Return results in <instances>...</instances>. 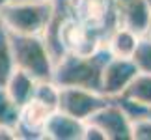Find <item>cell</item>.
<instances>
[{"mask_svg": "<svg viewBox=\"0 0 151 140\" xmlns=\"http://www.w3.org/2000/svg\"><path fill=\"white\" fill-rule=\"evenodd\" d=\"M60 41L65 52H77V54H90L97 51L101 45H104V39L101 34L90 30L86 25H82L75 13L63 22L60 32Z\"/></svg>", "mask_w": 151, "mask_h": 140, "instance_id": "52a82bcc", "label": "cell"}, {"mask_svg": "<svg viewBox=\"0 0 151 140\" xmlns=\"http://www.w3.org/2000/svg\"><path fill=\"white\" fill-rule=\"evenodd\" d=\"M121 95L131 97L138 103H144V105H149L151 107V73L138 71V75L132 79V82L127 86V90Z\"/></svg>", "mask_w": 151, "mask_h": 140, "instance_id": "9a60e30c", "label": "cell"}, {"mask_svg": "<svg viewBox=\"0 0 151 140\" xmlns=\"http://www.w3.org/2000/svg\"><path fill=\"white\" fill-rule=\"evenodd\" d=\"M112 52L106 43L90 54L65 52L54 64V77L52 80L58 86H78L103 93V71L106 67Z\"/></svg>", "mask_w": 151, "mask_h": 140, "instance_id": "6da1fadb", "label": "cell"}, {"mask_svg": "<svg viewBox=\"0 0 151 140\" xmlns=\"http://www.w3.org/2000/svg\"><path fill=\"white\" fill-rule=\"evenodd\" d=\"M132 140H151V118L132 121Z\"/></svg>", "mask_w": 151, "mask_h": 140, "instance_id": "d6986e66", "label": "cell"}, {"mask_svg": "<svg viewBox=\"0 0 151 140\" xmlns=\"http://www.w3.org/2000/svg\"><path fill=\"white\" fill-rule=\"evenodd\" d=\"M6 4H8V0H0V9H2Z\"/></svg>", "mask_w": 151, "mask_h": 140, "instance_id": "cb8c5ba5", "label": "cell"}, {"mask_svg": "<svg viewBox=\"0 0 151 140\" xmlns=\"http://www.w3.org/2000/svg\"><path fill=\"white\" fill-rule=\"evenodd\" d=\"M144 36H147V38H151V21H149V26H147V32L144 34Z\"/></svg>", "mask_w": 151, "mask_h": 140, "instance_id": "603a6c76", "label": "cell"}, {"mask_svg": "<svg viewBox=\"0 0 151 140\" xmlns=\"http://www.w3.org/2000/svg\"><path fill=\"white\" fill-rule=\"evenodd\" d=\"M71 2L75 17L90 30L101 34L104 39L118 26V13H116L114 0H71Z\"/></svg>", "mask_w": 151, "mask_h": 140, "instance_id": "277c9868", "label": "cell"}, {"mask_svg": "<svg viewBox=\"0 0 151 140\" xmlns=\"http://www.w3.org/2000/svg\"><path fill=\"white\" fill-rule=\"evenodd\" d=\"M118 25L144 36L151 21V6L146 0H114Z\"/></svg>", "mask_w": 151, "mask_h": 140, "instance_id": "30bf717a", "label": "cell"}, {"mask_svg": "<svg viewBox=\"0 0 151 140\" xmlns=\"http://www.w3.org/2000/svg\"><path fill=\"white\" fill-rule=\"evenodd\" d=\"M9 2H49V0H9Z\"/></svg>", "mask_w": 151, "mask_h": 140, "instance_id": "7402d4cb", "label": "cell"}, {"mask_svg": "<svg viewBox=\"0 0 151 140\" xmlns=\"http://www.w3.org/2000/svg\"><path fill=\"white\" fill-rule=\"evenodd\" d=\"M136 75L138 67L134 66L132 58L112 56L103 71V93L108 97L121 95Z\"/></svg>", "mask_w": 151, "mask_h": 140, "instance_id": "ba28073f", "label": "cell"}, {"mask_svg": "<svg viewBox=\"0 0 151 140\" xmlns=\"http://www.w3.org/2000/svg\"><path fill=\"white\" fill-rule=\"evenodd\" d=\"M86 121L99 127L106 140H132V121L114 99H110Z\"/></svg>", "mask_w": 151, "mask_h": 140, "instance_id": "8992f818", "label": "cell"}, {"mask_svg": "<svg viewBox=\"0 0 151 140\" xmlns=\"http://www.w3.org/2000/svg\"><path fill=\"white\" fill-rule=\"evenodd\" d=\"M146 2H147V4H149V6H151V0H146Z\"/></svg>", "mask_w": 151, "mask_h": 140, "instance_id": "d4e9b609", "label": "cell"}, {"mask_svg": "<svg viewBox=\"0 0 151 140\" xmlns=\"http://www.w3.org/2000/svg\"><path fill=\"white\" fill-rule=\"evenodd\" d=\"M138 39H140V36L136 32L118 25L110 32V36L106 38V47L112 52V56L131 58L134 49H136V45H138Z\"/></svg>", "mask_w": 151, "mask_h": 140, "instance_id": "4fadbf2b", "label": "cell"}, {"mask_svg": "<svg viewBox=\"0 0 151 140\" xmlns=\"http://www.w3.org/2000/svg\"><path fill=\"white\" fill-rule=\"evenodd\" d=\"M9 41L17 69L28 73L36 80H52L54 58H52L43 36L9 32Z\"/></svg>", "mask_w": 151, "mask_h": 140, "instance_id": "7a4b0ae2", "label": "cell"}, {"mask_svg": "<svg viewBox=\"0 0 151 140\" xmlns=\"http://www.w3.org/2000/svg\"><path fill=\"white\" fill-rule=\"evenodd\" d=\"M86 121L56 108L49 116L43 129V138L49 140H84Z\"/></svg>", "mask_w": 151, "mask_h": 140, "instance_id": "8fae6325", "label": "cell"}, {"mask_svg": "<svg viewBox=\"0 0 151 140\" xmlns=\"http://www.w3.org/2000/svg\"><path fill=\"white\" fill-rule=\"evenodd\" d=\"M54 112L50 107L43 105L37 99H30L28 103H24L19 108V120H17V135L19 138L26 140H36L43 138V129L47 123L49 116Z\"/></svg>", "mask_w": 151, "mask_h": 140, "instance_id": "9c48e42d", "label": "cell"}, {"mask_svg": "<svg viewBox=\"0 0 151 140\" xmlns=\"http://www.w3.org/2000/svg\"><path fill=\"white\" fill-rule=\"evenodd\" d=\"M84 140H106L104 133L93 123H88L86 121V129H84Z\"/></svg>", "mask_w": 151, "mask_h": 140, "instance_id": "ffe728a7", "label": "cell"}, {"mask_svg": "<svg viewBox=\"0 0 151 140\" xmlns=\"http://www.w3.org/2000/svg\"><path fill=\"white\" fill-rule=\"evenodd\" d=\"M36 82L37 80L30 77L28 73L21 71V69H15L9 80L6 82V90H8L9 97L13 99V103L21 108L24 103H28L32 99L34 90H36Z\"/></svg>", "mask_w": 151, "mask_h": 140, "instance_id": "7c38bea8", "label": "cell"}, {"mask_svg": "<svg viewBox=\"0 0 151 140\" xmlns=\"http://www.w3.org/2000/svg\"><path fill=\"white\" fill-rule=\"evenodd\" d=\"M50 17L49 2H9L0 9V22L9 32L43 36Z\"/></svg>", "mask_w": 151, "mask_h": 140, "instance_id": "3957f363", "label": "cell"}, {"mask_svg": "<svg viewBox=\"0 0 151 140\" xmlns=\"http://www.w3.org/2000/svg\"><path fill=\"white\" fill-rule=\"evenodd\" d=\"M108 101H110L108 95L95 90L78 88V86H60L58 108L86 121L91 114H95L99 108H103Z\"/></svg>", "mask_w": 151, "mask_h": 140, "instance_id": "5b68a950", "label": "cell"}, {"mask_svg": "<svg viewBox=\"0 0 151 140\" xmlns=\"http://www.w3.org/2000/svg\"><path fill=\"white\" fill-rule=\"evenodd\" d=\"M131 58L140 73H151V38L140 36L138 45Z\"/></svg>", "mask_w": 151, "mask_h": 140, "instance_id": "e0dca14e", "label": "cell"}, {"mask_svg": "<svg viewBox=\"0 0 151 140\" xmlns=\"http://www.w3.org/2000/svg\"><path fill=\"white\" fill-rule=\"evenodd\" d=\"M15 138H19L15 125L0 123V140H15Z\"/></svg>", "mask_w": 151, "mask_h": 140, "instance_id": "44dd1931", "label": "cell"}, {"mask_svg": "<svg viewBox=\"0 0 151 140\" xmlns=\"http://www.w3.org/2000/svg\"><path fill=\"white\" fill-rule=\"evenodd\" d=\"M17 120H19V107L9 97L6 86H0V123L17 125Z\"/></svg>", "mask_w": 151, "mask_h": 140, "instance_id": "ac0fdd59", "label": "cell"}, {"mask_svg": "<svg viewBox=\"0 0 151 140\" xmlns=\"http://www.w3.org/2000/svg\"><path fill=\"white\" fill-rule=\"evenodd\" d=\"M15 60H13V51H11L9 41V32L2 22H0V86H6L9 77L15 71Z\"/></svg>", "mask_w": 151, "mask_h": 140, "instance_id": "5bb4252c", "label": "cell"}, {"mask_svg": "<svg viewBox=\"0 0 151 140\" xmlns=\"http://www.w3.org/2000/svg\"><path fill=\"white\" fill-rule=\"evenodd\" d=\"M32 97L41 101L47 107H50L52 110H56L58 103H60V86L54 80H37Z\"/></svg>", "mask_w": 151, "mask_h": 140, "instance_id": "2e32d148", "label": "cell"}]
</instances>
